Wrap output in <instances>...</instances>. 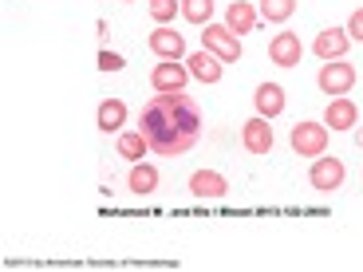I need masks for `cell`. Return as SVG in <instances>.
<instances>
[{"instance_id": "d6986e66", "label": "cell", "mask_w": 363, "mask_h": 272, "mask_svg": "<svg viewBox=\"0 0 363 272\" xmlns=\"http://www.w3.org/2000/svg\"><path fill=\"white\" fill-rule=\"evenodd\" d=\"M261 20H269V24H284V20L296 12V0H261Z\"/></svg>"}, {"instance_id": "30bf717a", "label": "cell", "mask_w": 363, "mask_h": 272, "mask_svg": "<svg viewBox=\"0 0 363 272\" xmlns=\"http://www.w3.org/2000/svg\"><path fill=\"white\" fill-rule=\"evenodd\" d=\"M190 193L201 201H221L229 193V181L218 170H198V174H190Z\"/></svg>"}, {"instance_id": "3957f363", "label": "cell", "mask_w": 363, "mask_h": 272, "mask_svg": "<svg viewBox=\"0 0 363 272\" xmlns=\"http://www.w3.org/2000/svg\"><path fill=\"white\" fill-rule=\"evenodd\" d=\"M292 150H296L300 158H320L328 150V127L324 123H296L289 135Z\"/></svg>"}, {"instance_id": "5bb4252c", "label": "cell", "mask_w": 363, "mask_h": 272, "mask_svg": "<svg viewBox=\"0 0 363 272\" xmlns=\"http://www.w3.org/2000/svg\"><path fill=\"white\" fill-rule=\"evenodd\" d=\"M123 123H127V103L123 99H103L95 110V127L103 135H123Z\"/></svg>"}, {"instance_id": "9c48e42d", "label": "cell", "mask_w": 363, "mask_h": 272, "mask_svg": "<svg viewBox=\"0 0 363 272\" xmlns=\"http://www.w3.org/2000/svg\"><path fill=\"white\" fill-rule=\"evenodd\" d=\"M347 47H352V36H347V28H324L316 40H312V52L320 55V60H344Z\"/></svg>"}, {"instance_id": "ac0fdd59", "label": "cell", "mask_w": 363, "mask_h": 272, "mask_svg": "<svg viewBox=\"0 0 363 272\" xmlns=\"http://www.w3.org/2000/svg\"><path fill=\"white\" fill-rule=\"evenodd\" d=\"M146 154H150V142L143 138V130H123V135H118V158L143 162Z\"/></svg>"}, {"instance_id": "cb8c5ba5", "label": "cell", "mask_w": 363, "mask_h": 272, "mask_svg": "<svg viewBox=\"0 0 363 272\" xmlns=\"http://www.w3.org/2000/svg\"><path fill=\"white\" fill-rule=\"evenodd\" d=\"M359 146H363V130H359Z\"/></svg>"}, {"instance_id": "44dd1931", "label": "cell", "mask_w": 363, "mask_h": 272, "mask_svg": "<svg viewBox=\"0 0 363 272\" xmlns=\"http://www.w3.org/2000/svg\"><path fill=\"white\" fill-rule=\"evenodd\" d=\"M146 8H150V20H155V24H170L182 12V0H150Z\"/></svg>"}, {"instance_id": "6da1fadb", "label": "cell", "mask_w": 363, "mask_h": 272, "mask_svg": "<svg viewBox=\"0 0 363 272\" xmlns=\"http://www.w3.org/2000/svg\"><path fill=\"white\" fill-rule=\"evenodd\" d=\"M138 130L158 158H182L201 138V107L186 91L155 95L138 115Z\"/></svg>"}, {"instance_id": "603a6c76", "label": "cell", "mask_w": 363, "mask_h": 272, "mask_svg": "<svg viewBox=\"0 0 363 272\" xmlns=\"http://www.w3.org/2000/svg\"><path fill=\"white\" fill-rule=\"evenodd\" d=\"M347 36L363 44V8H355L352 16H347Z\"/></svg>"}, {"instance_id": "277c9868", "label": "cell", "mask_w": 363, "mask_h": 272, "mask_svg": "<svg viewBox=\"0 0 363 272\" xmlns=\"http://www.w3.org/2000/svg\"><path fill=\"white\" fill-rule=\"evenodd\" d=\"M316 87L324 91V95H347V91L355 87V67L347 64V60H328L324 67H320V75H316Z\"/></svg>"}, {"instance_id": "d4e9b609", "label": "cell", "mask_w": 363, "mask_h": 272, "mask_svg": "<svg viewBox=\"0 0 363 272\" xmlns=\"http://www.w3.org/2000/svg\"><path fill=\"white\" fill-rule=\"evenodd\" d=\"M127 4H130V0H127Z\"/></svg>"}, {"instance_id": "2e32d148", "label": "cell", "mask_w": 363, "mask_h": 272, "mask_svg": "<svg viewBox=\"0 0 363 272\" xmlns=\"http://www.w3.org/2000/svg\"><path fill=\"white\" fill-rule=\"evenodd\" d=\"M253 107L261 118H277L284 110V87L281 83H261V87L253 91Z\"/></svg>"}, {"instance_id": "8fae6325", "label": "cell", "mask_w": 363, "mask_h": 272, "mask_svg": "<svg viewBox=\"0 0 363 272\" xmlns=\"http://www.w3.org/2000/svg\"><path fill=\"white\" fill-rule=\"evenodd\" d=\"M241 146H245L249 154H257V158L269 154V150H272V127H269V118H261V115L249 118L245 127H241Z\"/></svg>"}, {"instance_id": "7402d4cb", "label": "cell", "mask_w": 363, "mask_h": 272, "mask_svg": "<svg viewBox=\"0 0 363 272\" xmlns=\"http://www.w3.org/2000/svg\"><path fill=\"white\" fill-rule=\"evenodd\" d=\"M123 67H127V60H123L118 52H111V47L99 52V72H123Z\"/></svg>"}, {"instance_id": "7c38bea8", "label": "cell", "mask_w": 363, "mask_h": 272, "mask_svg": "<svg viewBox=\"0 0 363 272\" xmlns=\"http://www.w3.org/2000/svg\"><path fill=\"white\" fill-rule=\"evenodd\" d=\"M186 67H190V75L198 83H221V75H225V64L213 52H206V47L186 55Z\"/></svg>"}, {"instance_id": "8992f818", "label": "cell", "mask_w": 363, "mask_h": 272, "mask_svg": "<svg viewBox=\"0 0 363 272\" xmlns=\"http://www.w3.org/2000/svg\"><path fill=\"white\" fill-rule=\"evenodd\" d=\"M344 178H347L344 162H340V158H324V154H320L316 162H312V170H308L312 190H320V193H332V190H340V186H344Z\"/></svg>"}, {"instance_id": "7a4b0ae2", "label": "cell", "mask_w": 363, "mask_h": 272, "mask_svg": "<svg viewBox=\"0 0 363 272\" xmlns=\"http://www.w3.org/2000/svg\"><path fill=\"white\" fill-rule=\"evenodd\" d=\"M201 47L213 52L221 64H237V60H241V36H233L225 24H206V32H201Z\"/></svg>"}, {"instance_id": "5b68a950", "label": "cell", "mask_w": 363, "mask_h": 272, "mask_svg": "<svg viewBox=\"0 0 363 272\" xmlns=\"http://www.w3.org/2000/svg\"><path fill=\"white\" fill-rule=\"evenodd\" d=\"M190 67H186V60H162V64H155V72H150V87H155V95H170V91H186V83H190Z\"/></svg>"}, {"instance_id": "4fadbf2b", "label": "cell", "mask_w": 363, "mask_h": 272, "mask_svg": "<svg viewBox=\"0 0 363 272\" xmlns=\"http://www.w3.org/2000/svg\"><path fill=\"white\" fill-rule=\"evenodd\" d=\"M324 127H332V130L359 127V107H355L347 95H336V99L328 103V110H324Z\"/></svg>"}, {"instance_id": "52a82bcc", "label": "cell", "mask_w": 363, "mask_h": 272, "mask_svg": "<svg viewBox=\"0 0 363 272\" xmlns=\"http://www.w3.org/2000/svg\"><path fill=\"white\" fill-rule=\"evenodd\" d=\"M269 60L277 67H296L300 60H304V44H300L296 32H277V36L269 40Z\"/></svg>"}, {"instance_id": "e0dca14e", "label": "cell", "mask_w": 363, "mask_h": 272, "mask_svg": "<svg viewBox=\"0 0 363 272\" xmlns=\"http://www.w3.org/2000/svg\"><path fill=\"white\" fill-rule=\"evenodd\" d=\"M127 181H130V190H135L138 198H146V193L158 190V170L150 162H135V166H130V178Z\"/></svg>"}, {"instance_id": "9a60e30c", "label": "cell", "mask_w": 363, "mask_h": 272, "mask_svg": "<svg viewBox=\"0 0 363 272\" xmlns=\"http://www.w3.org/2000/svg\"><path fill=\"white\" fill-rule=\"evenodd\" d=\"M257 20H261V12L249 4V0H233L225 8V28L233 32V36H245V32H253Z\"/></svg>"}, {"instance_id": "ffe728a7", "label": "cell", "mask_w": 363, "mask_h": 272, "mask_svg": "<svg viewBox=\"0 0 363 272\" xmlns=\"http://www.w3.org/2000/svg\"><path fill=\"white\" fill-rule=\"evenodd\" d=\"M182 16L190 24H209L213 16V0H182Z\"/></svg>"}, {"instance_id": "ba28073f", "label": "cell", "mask_w": 363, "mask_h": 272, "mask_svg": "<svg viewBox=\"0 0 363 272\" xmlns=\"http://www.w3.org/2000/svg\"><path fill=\"white\" fill-rule=\"evenodd\" d=\"M146 44H150V52H155L158 60H186V40H182V32H174L170 24H158Z\"/></svg>"}]
</instances>
